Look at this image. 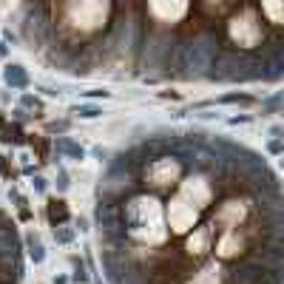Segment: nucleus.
I'll list each match as a JSON object with an SVG mask.
<instances>
[{"label":"nucleus","instance_id":"5","mask_svg":"<svg viewBox=\"0 0 284 284\" xmlns=\"http://www.w3.org/2000/svg\"><path fill=\"white\" fill-rule=\"evenodd\" d=\"M94 219H97L99 233H119V236H128V228H125V213H123V208H119V205L99 202L97 210H94Z\"/></svg>","mask_w":284,"mask_h":284},{"label":"nucleus","instance_id":"24","mask_svg":"<svg viewBox=\"0 0 284 284\" xmlns=\"http://www.w3.org/2000/svg\"><path fill=\"white\" fill-rule=\"evenodd\" d=\"M208 3H225V0H208Z\"/></svg>","mask_w":284,"mask_h":284},{"label":"nucleus","instance_id":"3","mask_svg":"<svg viewBox=\"0 0 284 284\" xmlns=\"http://www.w3.org/2000/svg\"><path fill=\"white\" fill-rule=\"evenodd\" d=\"M228 37L241 49H256L265 40V26L253 9H239L228 23Z\"/></svg>","mask_w":284,"mask_h":284},{"label":"nucleus","instance_id":"11","mask_svg":"<svg viewBox=\"0 0 284 284\" xmlns=\"http://www.w3.org/2000/svg\"><path fill=\"white\" fill-rule=\"evenodd\" d=\"M71 267H74V281H80V284L94 281V278H91V270H88V265H86V259H80V256H71Z\"/></svg>","mask_w":284,"mask_h":284},{"label":"nucleus","instance_id":"8","mask_svg":"<svg viewBox=\"0 0 284 284\" xmlns=\"http://www.w3.org/2000/svg\"><path fill=\"white\" fill-rule=\"evenodd\" d=\"M46 216H49V225L54 228V225H66L68 219H71V210H68V202L66 199H49V205H46Z\"/></svg>","mask_w":284,"mask_h":284},{"label":"nucleus","instance_id":"1","mask_svg":"<svg viewBox=\"0 0 284 284\" xmlns=\"http://www.w3.org/2000/svg\"><path fill=\"white\" fill-rule=\"evenodd\" d=\"M125 213V228H128V239L139 241V245L156 247L159 241H165L168 230L162 225V205L154 193L134 191L123 202Z\"/></svg>","mask_w":284,"mask_h":284},{"label":"nucleus","instance_id":"15","mask_svg":"<svg viewBox=\"0 0 284 284\" xmlns=\"http://www.w3.org/2000/svg\"><path fill=\"white\" fill-rule=\"evenodd\" d=\"M77 114H80L83 119H94V117H99L103 111H99L97 105H80V108H77Z\"/></svg>","mask_w":284,"mask_h":284},{"label":"nucleus","instance_id":"13","mask_svg":"<svg viewBox=\"0 0 284 284\" xmlns=\"http://www.w3.org/2000/svg\"><path fill=\"white\" fill-rule=\"evenodd\" d=\"M6 83H9V86H14V88H23L29 80H26V74L20 71V66H9L6 68Z\"/></svg>","mask_w":284,"mask_h":284},{"label":"nucleus","instance_id":"21","mask_svg":"<svg viewBox=\"0 0 284 284\" xmlns=\"http://www.w3.org/2000/svg\"><path fill=\"white\" fill-rule=\"evenodd\" d=\"M77 230H80V233H88V230H91V225H88V219H86V216L77 219Z\"/></svg>","mask_w":284,"mask_h":284},{"label":"nucleus","instance_id":"2","mask_svg":"<svg viewBox=\"0 0 284 284\" xmlns=\"http://www.w3.org/2000/svg\"><path fill=\"white\" fill-rule=\"evenodd\" d=\"M182 173H185V159H179L176 154H165L142 171V185H151L156 193H168L179 188Z\"/></svg>","mask_w":284,"mask_h":284},{"label":"nucleus","instance_id":"6","mask_svg":"<svg viewBox=\"0 0 284 284\" xmlns=\"http://www.w3.org/2000/svg\"><path fill=\"white\" fill-rule=\"evenodd\" d=\"M213 236H216V228H213V225H199V228H193V233L185 239V253L191 256V259L208 256V250H213Z\"/></svg>","mask_w":284,"mask_h":284},{"label":"nucleus","instance_id":"17","mask_svg":"<svg viewBox=\"0 0 284 284\" xmlns=\"http://www.w3.org/2000/svg\"><path fill=\"white\" fill-rule=\"evenodd\" d=\"M267 151H270V154H281L284 151V136H273V139L267 142Z\"/></svg>","mask_w":284,"mask_h":284},{"label":"nucleus","instance_id":"12","mask_svg":"<svg viewBox=\"0 0 284 284\" xmlns=\"http://www.w3.org/2000/svg\"><path fill=\"white\" fill-rule=\"evenodd\" d=\"M74 236H77V228H68V222L66 225H54V241L57 245H71Z\"/></svg>","mask_w":284,"mask_h":284},{"label":"nucleus","instance_id":"10","mask_svg":"<svg viewBox=\"0 0 284 284\" xmlns=\"http://www.w3.org/2000/svg\"><path fill=\"white\" fill-rule=\"evenodd\" d=\"M26 250H29V259L34 261V265H43L46 261V247H43V241H40V236L37 233H26Z\"/></svg>","mask_w":284,"mask_h":284},{"label":"nucleus","instance_id":"19","mask_svg":"<svg viewBox=\"0 0 284 284\" xmlns=\"http://www.w3.org/2000/svg\"><path fill=\"white\" fill-rule=\"evenodd\" d=\"M23 105H26V108H34L37 114H43V105H40L37 97H23Z\"/></svg>","mask_w":284,"mask_h":284},{"label":"nucleus","instance_id":"16","mask_svg":"<svg viewBox=\"0 0 284 284\" xmlns=\"http://www.w3.org/2000/svg\"><path fill=\"white\" fill-rule=\"evenodd\" d=\"M31 188H34L37 193H46V191H49V179L40 176V173H34V176H31Z\"/></svg>","mask_w":284,"mask_h":284},{"label":"nucleus","instance_id":"18","mask_svg":"<svg viewBox=\"0 0 284 284\" xmlns=\"http://www.w3.org/2000/svg\"><path fill=\"white\" fill-rule=\"evenodd\" d=\"M0 173H3V179H12V176H14L12 165L6 162V156H3V154H0Z\"/></svg>","mask_w":284,"mask_h":284},{"label":"nucleus","instance_id":"20","mask_svg":"<svg viewBox=\"0 0 284 284\" xmlns=\"http://www.w3.org/2000/svg\"><path fill=\"white\" fill-rule=\"evenodd\" d=\"M91 154H94V156H97V159H99V162H105V165H108V162H111V154H108V151H105V148H94V151H91Z\"/></svg>","mask_w":284,"mask_h":284},{"label":"nucleus","instance_id":"7","mask_svg":"<svg viewBox=\"0 0 284 284\" xmlns=\"http://www.w3.org/2000/svg\"><path fill=\"white\" fill-rule=\"evenodd\" d=\"M51 148H54L57 154L68 156V159H77V162H83V159H86V148H83L80 142H74L71 136H54V142H51Z\"/></svg>","mask_w":284,"mask_h":284},{"label":"nucleus","instance_id":"23","mask_svg":"<svg viewBox=\"0 0 284 284\" xmlns=\"http://www.w3.org/2000/svg\"><path fill=\"white\" fill-rule=\"evenodd\" d=\"M54 284H71V278L68 276H54Z\"/></svg>","mask_w":284,"mask_h":284},{"label":"nucleus","instance_id":"4","mask_svg":"<svg viewBox=\"0 0 284 284\" xmlns=\"http://www.w3.org/2000/svg\"><path fill=\"white\" fill-rule=\"evenodd\" d=\"M199 210L202 208L193 205L185 193L171 196V202H168V225H171V233H176V236L191 233L199 222Z\"/></svg>","mask_w":284,"mask_h":284},{"label":"nucleus","instance_id":"9","mask_svg":"<svg viewBox=\"0 0 284 284\" xmlns=\"http://www.w3.org/2000/svg\"><path fill=\"white\" fill-rule=\"evenodd\" d=\"M259 6L273 26H284V0H259Z\"/></svg>","mask_w":284,"mask_h":284},{"label":"nucleus","instance_id":"22","mask_svg":"<svg viewBox=\"0 0 284 284\" xmlns=\"http://www.w3.org/2000/svg\"><path fill=\"white\" fill-rule=\"evenodd\" d=\"M51 131H57V134H63V131H68V123H51Z\"/></svg>","mask_w":284,"mask_h":284},{"label":"nucleus","instance_id":"14","mask_svg":"<svg viewBox=\"0 0 284 284\" xmlns=\"http://www.w3.org/2000/svg\"><path fill=\"white\" fill-rule=\"evenodd\" d=\"M54 185H57V191H60V193H66L68 188H71V176H68L66 168H60V171H57V182H54Z\"/></svg>","mask_w":284,"mask_h":284}]
</instances>
